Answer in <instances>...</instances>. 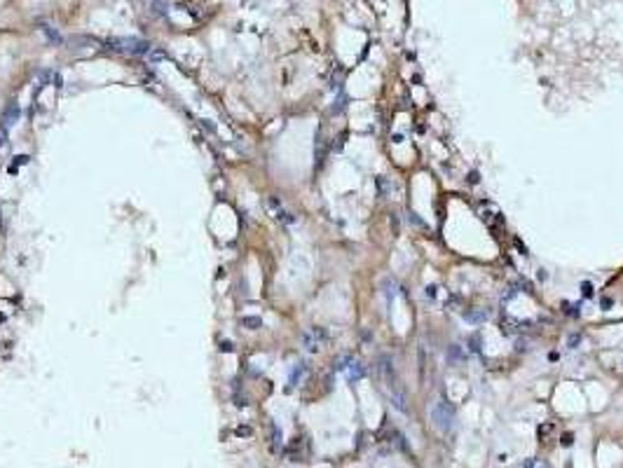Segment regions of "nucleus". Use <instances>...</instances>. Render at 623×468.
<instances>
[{
	"mask_svg": "<svg viewBox=\"0 0 623 468\" xmlns=\"http://www.w3.org/2000/svg\"><path fill=\"white\" fill-rule=\"evenodd\" d=\"M345 372H347V377H349V380H352V382L361 380V377H363V374H366V365H363V361H359V358H354V361H352V363H349V368L345 370Z\"/></svg>",
	"mask_w": 623,
	"mask_h": 468,
	"instance_id": "nucleus-8",
	"label": "nucleus"
},
{
	"mask_svg": "<svg viewBox=\"0 0 623 468\" xmlns=\"http://www.w3.org/2000/svg\"><path fill=\"white\" fill-rule=\"evenodd\" d=\"M150 59H153V61H157V59H164V52H153V54H150Z\"/></svg>",
	"mask_w": 623,
	"mask_h": 468,
	"instance_id": "nucleus-24",
	"label": "nucleus"
},
{
	"mask_svg": "<svg viewBox=\"0 0 623 468\" xmlns=\"http://www.w3.org/2000/svg\"><path fill=\"white\" fill-rule=\"evenodd\" d=\"M377 192H380V197L389 194V181L386 178H377Z\"/></svg>",
	"mask_w": 623,
	"mask_h": 468,
	"instance_id": "nucleus-12",
	"label": "nucleus"
},
{
	"mask_svg": "<svg viewBox=\"0 0 623 468\" xmlns=\"http://www.w3.org/2000/svg\"><path fill=\"white\" fill-rule=\"evenodd\" d=\"M392 232L398 234V222H396V213H392Z\"/></svg>",
	"mask_w": 623,
	"mask_h": 468,
	"instance_id": "nucleus-21",
	"label": "nucleus"
},
{
	"mask_svg": "<svg viewBox=\"0 0 623 468\" xmlns=\"http://www.w3.org/2000/svg\"><path fill=\"white\" fill-rule=\"evenodd\" d=\"M260 323H263V321H260L258 316H246V319H244V325H246V328H251V330L260 328Z\"/></svg>",
	"mask_w": 623,
	"mask_h": 468,
	"instance_id": "nucleus-14",
	"label": "nucleus"
},
{
	"mask_svg": "<svg viewBox=\"0 0 623 468\" xmlns=\"http://www.w3.org/2000/svg\"><path fill=\"white\" fill-rule=\"evenodd\" d=\"M305 370H307V368H305V363H298V368H295V370H293V372H291V386H295V384H298V382H300V377H303V374H305Z\"/></svg>",
	"mask_w": 623,
	"mask_h": 468,
	"instance_id": "nucleus-11",
	"label": "nucleus"
},
{
	"mask_svg": "<svg viewBox=\"0 0 623 468\" xmlns=\"http://www.w3.org/2000/svg\"><path fill=\"white\" fill-rule=\"evenodd\" d=\"M426 295H429V298H436V295H438V288L429 286V288H426Z\"/></svg>",
	"mask_w": 623,
	"mask_h": 468,
	"instance_id": "nucleus-22",
	"label": "nucleus"
},
{
	"mask_svg": "<svg viewBox=\"0 0 623 468\" xmlns=\"http://www.w3.org/2000/svg\"><path fill=\"white\" fill-rule=\"evenodd\" d=\"M593 293H595L593 291V283H590V281H584V283H581V295H584V298H593Z\"/></svg>",
	"mask_w": 623,
	"mask_h": 468,
	"instance_id": "nucleus-16",
	"label": "nucleus"
},
{
	"mask_svg": "<svg viewBox=\"0 0 623 468\" xmlns=\"http://www.w3.org/2000/svg\"><path fill=\"white\" fill-rule=\"evenodd\" d=\"M111 50L122 52V54H132V56H141V54H150V44L141 38H122V40H111Z\"/></svg>",
	"mask_w": 623,
	"mask_h": 468,
	"instance_id": "nucleus-2",
	"label": "nucleus"
},
{
	"mask_svg": "<svg viewBox=\"0 0 623 468\" xmlns=\"http://www.w3.org/2000/svg\"><path fill=\"white\" fill-rule=\"evenodd\" d=\"M469 344H471V351L478 353V351H480V335H474V337H471Z\"/></svg>",
	"mask_w": 623,
	"mask_h": 468,
	"instance_id": "nucleus-19",
	"label": "nucleus"
},
{
	"mask_svg": "<svg viewBox=\"0 0 623 468\" xmlns=\"http://www.w3.org/2000/svg\"><path fill=\"white\" fill-rule=\"evenodd\" d=\"M614 304V300L612 298H602V309H609Z\"/></svg>",
	"mask_w": 623,
	"mask_h": 468,
	"instance_id": "nucleus-23",
	"label": "nucleus"
},
{
	"mask_svg": "<svg viewBox=\"0 0 623 468\" xmlns=\"http://www.w3.org/2000/svg\"><path fill=\"white\" fill-rule=\"evenodd\" d=\"M520 468H548V466L541 461V459H527V461H525Z\"/></svg>",
	"mask_w": 623,
	"mask_h": 468,
	"instance_id": "nucleus-15",
	"label": "nucleus"
},
{
	"mask_svg": "<svg viewBox=\"0 0 623 468\" xmlns=\"http://www.w3.org/2000/svg\"><path fill=\"white\" fill-rule=\"evenodd\" d=\"M431 421H434V426L438 431H450V426H453V421H455L453 403L445 400V398L436 400L434 408H431Z\"/></svg>",
	"mask_w": 623,
	"mask_h": 468,
	"instance_id": "nucleus-1",
	"label": "nucleus"
},
{
	"mask_svg": "<svg viewBox=\"0 0 623 468\" xmlns=\"http://www.w3.org/2000/svg\"><path fill=\"white\" fill-rule=\"evenodd\" d=\"M445 356H447V363L450 365H464L466 363V351H464L462 344H450Z\"/></svg>",
	"mask_w": 623,
	"mask_h": 468,
	"instance_id": "nucleus-5",
	"label": "nucleus"
},
{
	"mask_svg": "<svg viewBox=\"0 0 623 468\" xmlns=\"http://www.w3.org/2000/svg\"><path fill=\"white\" fill-rule=\"evenodd\" d=\"M572 438H574V435H572V433H567V435H563V445H572Z\"/></svg>",
	"mask_w": 623,
	"mask_h": 468,
	"instance_id": "nucleus-25",
	"label": "nucleus"
},
{
	"mask_svg": "<svg viewBox=\"0 0 623 468\" xmlns=\"http://www.w3.org/2000/svg\"><path fill=\"white\" fill-rule=\"evenodd\" d=\"M382 288H384V295H386V298H392V295H394V281H389V279L382 281Z\"/></svg>",
	"mask_w": 623,
	"mask_h": 468,
	"instance_id": "nucleus-17",
	"label": "nucleus"
},
{
	"mask_svg": "<svg viewBox=\"0 0 623 468\" xmlns=\"http://www.w3.org/2000/svg\"><path fill=\"white\" fill-rule=\"evenodd\" d=\"M565 314H569V316H579V304H565Z\"/></svg>",
	"mask_w": 623,
	"mask_h": 468,
	"instance_id": "nucleus-18",
	"label": "nucleus"
},
{
	"mask_svg": "<svg viewBox=\"0 0 623 468\" xmlns=\"http://www.w3.org/2000/svg\"><path fill=\"white\" fill-rule=\"evenodd\" d=\"M462 316H464V321H466L469 325H483L487 321V311H485V309H466Z\"/></svg>",
	"mask_w": 623,
	"mask_h": 468,
	"instance_id": "nucleus-6",
	"label": "nucleus"
},
{
	"mask_svg": "<svg viewBox=\"0 0 623 468\" xmlns=\"http://www.w3.org/2000/svg\"><path fill=\"white\" fill-rule=\"evenodd\" d=\"M581 342V335H576V332H572V335H567V340H565V344H567V349H576Z\"/></svg>",
	"mask_w": 623,
	"mask_h": 468,
	"instance_id": "nucleus-13",
	"label": "nucleus"
},
{
	"mask_svg": "<svg viewBox=\"0 0 623 468\" xmlns=\"http://www.w3.org/2000/svg\"><path fill=\"white\" fill-rule=\"evenodd\" d=\"M352 361H354L352 353H345V356H340L335 361V370H342V372H345V370L349 368V363H352Z\"/></svg>",
	"mask_w": 623,
	"mask_h": 468,
	"instance_id": "nucleus-10",
	"label": "nucleus"
},
{
	"mask_svg": "<svg viewBox=\"0 0 623 468\" xmlns=\"http://www.w3.org/2000/svg\"><path fill=\"white\" fill-rule=\"evenodd\" d=\"M221 349H223V351H230L232 344H230V342H225V344H221Z\"/></svg>",
	"mask_w": 623,
	"mask_h": 468,
	"instance_id": "nucleus-26",
	"label": "nucleus"
},
{
	"mask_svg": "<svg viewBox=\"0 0 623 468\" xmlns=\"http://www.w3.org/2000/svg\"><path fill=\"white\" fill-rule=\"evenodd\" d=\"M326 342V330L324 328H309L307 332H303V347L309 353H316Z\"/></svg>",
	"mask_w": 623,
	"mask_h": 468,
	"instance_id": "nucleus-3",
	"label": "nucleus"
},
{
	"mask_svg": "<svg viewBox=\"0 0 623 468\" xmlns=\"http://www.w3.org/2000/svg\"><path fill=\"white\" fill-rule=\"evenodd\" d=\"M17 120H19V105H10V108L5 110V120H3V122H5V127L14 124Z\"/></svg>",
	"mask_w": 623,
	"mask_h": 468,
	"instance_id": "nucleus-9",
	"label": "nucleus"
},
{
	"mask_svg": "<svg viewBox=\"0 0 623 468\" xmlns=\"http://www.w3.org/2000/svg\"><path fill=\"white\" fill-rule=\"evenodd\" d=\"M267 206H270L272 215H274L276 220H282V222H293V220H295V218H293V215L288 213L286 209H284L282 202H279L276 197H270V199H267Z\"/></svg>",
	"mask_w": 623,
	"mask_h": 468,
	"instance_id": "nucleus-4",
	"label": "nucleus"
},
{
	"mask_svg": "<svg viewBox=\"0 0 623 468\" xmlns=\"http://www.w3.org/2000/svg\"><path fill=\"white\" fill-rule=\"evenodd\" d=\"M68 44H71V50H82V44H87V47H99V40L96 38H89V35H73L71 40H68Z\"/></svg>",
	"mask_w": 623,
	"mask_h": 468,
	"instance_id": "nucleus-7",
	"label": "nucleus"
},
{
	"mask_svg": "<svg viewBox=\"0 0 623 468\" xmlns=\"http://www.w3.org/2000/svg\"><path fill=\"white\" fill-rule=\"evenodd\" d=\"M410 220H413V225H419L422 230H426V222H424V220H419V218H417L415 213H410Z\"/></svg>",
	"mask_w": 623,
	"mask_h": 468,
	"instance_id": "nucleus-20",
	"label": "nucleus"
}]
</instances>
